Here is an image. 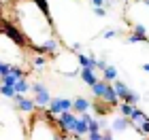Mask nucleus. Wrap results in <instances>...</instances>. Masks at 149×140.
Returning <instances> with one entry per match:
<instances>
[{
    "instance_id": "9d476101",
    "label": "nucleus",
    "mask_w": 149,
    "mask_h": 140,
    "mask_svg": "<svg viewBox=\"0 0 149 140\" xmlns=\"http://www.w3.org/2000/svg\"><path fill=\"white\" fill-rule=\"evenodd\" d=\"M113 89H115V93H117V98H119V102H124V100L128 98V93H130L132 89L128 87V85L124 83V81H115L113 83Z\"/></svg>"
},
{
    "instance_id": "9b49d317",
    "label": "nucleus",
    "mask_w": 149,
    "mask_h": 140,
    "mask_svg": "<svg viewBox=\"0 0 149 140\" xmlns=\"http://www.w3.org/2000/svg\"><path fill=\"white\" fill-rule=\"evenodd\" d=\"M30 87H32V83L28 81V77H22V79H17V81H15V91L19 93V96L30 93Z\"/></svg>"
},
{
    "instance_id": "423d86ee",
    "label": "nucleus",
    "mask_w": 149,
    "mask_h": 140,
    "mask_svg": "<svg viewBox=\"0 0 149 140\" xmlns=\"http://www.w3.org/2000/svg\"><path fill=\"white\" fill-rule=\"evenodd\" d=\"M47 66H49V55H45V53H30V68L34 72H40L45 70Z\"/></svg>"
},
{
    "instance_id": "20e7f679",
    "label": "nucleus",
    "mask_w": 149,
    "mask_h": 140,
    "mask_svg": "<svg viewBox=\"0 0 149 140\" xmlns=\"http://www.w3.org/2000/svg\"><path fill=\"white\" fill-rule=\"evenodd\" d=\"M74 121H77V112H64V115H60L56 117V125H58V130L62 132V134H72L74 132Z\"/></svg>"
},
{
    "instance_id": "2eb2a0df",
    "label": "nucleus",
    "mask_w": 149,
    "mask_h": 140,
    "mask_svg": "<svg viewBox=\"0 0 149 140\" xmlns=\"http://www.w3.org/2000/svg\"><path fill=\"white\" fill-rule=\"evenodd\" d=\"M132 32H134V34H139V36H145V38H149V34H147V28H145L143 23H134V26H132Z\"/></svg>"
},
{
    "instance_id": "39448f33",
    "label": "nucleus",
    "mask_w": 149,
    "mask_h": 140,
    "mask_svg": "<svg viewBox=\"0 0 149 140\" xmlns=\"http://www.w3.org/2000/svg\"><path fill=\"white\" fill-rule=\"evenodd\" d=\"M15 108L19 110V112H24V115H34V112L38 110V106L34 104V100L32 98H28V96H15Z\"/></svg>"
},
{
    "instance_id": "1a4fd4ad",
    "label": "nucleus",
    "mask_w": 149,
    "mask_h": 140,
    "mask_svg": "<svg viewBox=\"0 0 149 140\" xmlns=\"http://www.w3.org/2000/svg\"><path fill=\"white\" fill-rule=\"evenodd\" d=\"M100 79L107 83H115L117 81V68H115L113 64H107V68L100 70Z\"/></svg>"
},
{
    "instance_id": "6ab92c4d",
    "label": "nucleus",
    "mask_w": 149,
    "mask_h": 140,
    "mask_svg": "<svg viewBox=\"0 0 149 140\" xmlns=\"http://www.w3.org/2000/svg\"><path fill=\"white\" fill-rule=\"evenodd\" d=\"M141 70H143V72H147V74H149V62H147V64H143V66H141Z\"/></svg>"
},
{
    "instance_id": "6e6552de",
    "label": "nucleus",
    "mask_w": 149,
    "mask_h": 140,
    "mask_svg": "<svg viewBox=\"0 0 149 140\" xmlns=\"http://www.w3.org/2000/svg\"><path fill=\"white\" fill-rule=\"evenodd\" d=\"M90 108H92V102L87 98L77 96L72 100V112H77V115H85V112H90Z\"/></svg>"
},
{
    "instance_id": "ddd939ff",
    "label": "nucleus",
    "mask_w": 149,
    "mask_h": 140,
    "mask_svg": "<svg viewBox=\"0 0 149 140\" xmlns=\"http://www.w3.org/2000/svg\"><path fill=\"white\" fill-rule=\"evenodd\" d=\"M134 108H136V106H132V104H128V102H119V104H117V112H119L121 117H126V119L132 117Z\"/></svg>"
},
{
    "instance_id": "f3484780",
    "label": "nucleus",
    "mask_w": 149,
    "mask_h": 140,
    "mask_svg": "<svg viewBox=\"0 0 149 140\" xmlns=\"http://www.w3.org/2000/svg\"><path fill=\"white\" fill-rule=\"evenodd\" d=\"M92 9H94V6H92ZM94 15L104 17V15H107V9H104V6H98V9H94Z\"/></svg>"
},
{
    "instance_id": "4468645a",
    "label": "nucleus",
    "mask_w": 149,
    "mask_h": 140,
    "mask_svg": "<svg viewBox=\"0 0 149 140\" xmlns=\"http://www.w3.org/2000/svg\"><path fill=\"white\" fill-rule=\"evenodd\" d=\"M147 41H149V38L139 36V34H134V32H132L130 36H126V43H128V45H143V43H147Z\"/></svg>"
},
{
    "instance_id": "dca6fc26",
    "label": "nucleus",
    "mask_w": 149,
    "mask_h": 140,
    "mask_svg": "<svg viewBox=\"0 0 149 140\" xmlns=\"http://www.w3.org/2000/svg\"><path fill=\"white\" fill-rule=\"evenodd\" d=\"M115 36H117V30H113V28H109V30L102 32V38H104V41H111V38H115Z\"/></svg>"
},
{
    "instance_id": "f257e3e1",
    "label": "nucleus",
    "mask_w": 149,
    "mask_h": 140,
    "mask_svg": "<svg viewBox=\"0 0 149 140\" xmlns=\"http://www.w3.org/2000/svg\"><path fill=\"white\" fill-rule=\"evenodd\" d=\"M30 91H32V100H34V104L38 106V110H43V108H47V106H49L51 93H49V87H47L45 83H40V81L32 83Z\"/></svg>"
},
{
    "instance_id": "a211bd4d",
    "label": "nucleus",
    "mask_w": 149,
    "mask_h": 140,
    "mask_svg": "<svg viewBox=\"0 0 149 140\" xmlns=\"http://www.w3.org/2000/svg\"><path fill=\"white\" fill-rule=\"evenodd\" d=\"M64 140H85V138H81V136H74V134H68V136H64Z\"/></svg>"
},
{
    "instance_id": "f8f14e48",
    "label": "nucleus",
    "mask_w": 149,
    "mask_h": 140,
    "mask_svg": "<svg viewBox=\"0 0 149 140\" xmlns=\"http://www.w3.org/2000/svg\"><path fill=\"white\" fill-rule=\"evenodd\" d=\"M0 96L2 98H9V100H15L17 91H15V85H9V83H0Z\"/></svg>"
},
{
    "instance_id": "aec40b11",
    "label": "nucleus",
    "mask_w": 149,
    "mask_h": 140,
    "mask_svg": "<svg viewBox=\"0 0 149 140\" xmlns=\"http://www.w3.org/2000/svg\"><path fill=\"white\" fill-rule=\"evenodd\" d=\"M139 2H143V4H147V6H149V0H139Z\"/></svg>"
},
{
    "instance_id": "0eeeda50",
    "label": "nucleus",
    "mask_w": 149,
    "mask_h": 140,
    "mask_svg": "<svg viewBox=\"0 0 149 140\" xmlns=\"http://www.w3.org/2000/svg\"><path fill=\"white\" fill-rule=\"evenodd\" d=\"M79 79L87 85V87H92V85H96V83L100 81L96 68H81V70H79Z\"/></svg>"
},
{
    "instance_id": "f03ea898",
    "label": "nucleus",
    "mask_w": 149,
    "mask_h": 140,
    "mask_svg": "<svg viewBox=\"0 0 149 140\" xmlns=\"http://www.w3.org/2000/svg\"><path fill=\"white\" fill-rule=\"evenodd\" d=\"M130 123H132V128L136 130V132H141L147 140H149V115L145 110H141L139 106L134 108V112H132V117H130Z\"/></svg>"
},
{
    "instance_id": "7ed1b4c3",
    "label": "nucleus",
    "mask_w": 149,
    "mask_h": 140,
    "mask_svg": "<svg viewBox=\"0 0 149 140\" xmlns=\"http://www.w3.org/2000/svg\"><path fill=\"white\" fill-rule=\"evenodd\" d=\"M70 110H72V100H70V98H64V96L51 98L49 106H47V112H49V115H53V117H60V115L70 112Z\"/></svg>"
}]
</instances>
